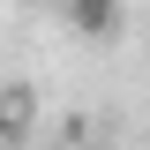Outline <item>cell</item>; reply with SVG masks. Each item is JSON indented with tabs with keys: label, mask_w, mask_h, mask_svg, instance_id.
I'll return each instance as SVG.
<instances>
[{
	"label": "cell",
	"mask_w": 150,
	"mask_h": 150,
	"mask_svg": "<svg viewBox=\"0 0 150 150\" xmlns=\"http://www.w3.org/2000/svg\"><path fill=\"white\" fill-rule=\"evenodd\" d=\"M60 15H68L75 38H120V23H128V0H60Z\"/></svg>",
	"instance_id": "1"
},
{
	"label": "cell",
	"mask_w": 150,
	"mask_h": 150,
	"mask_svg": "<svg viewBox=\"0 0 150 150\" xmlns=\"http://www.w3.org/2000/svg\"><path fill=\"white\" fill-rule=\"evenodd\" d=\"M30 135H38V90L0 83V143H30Z\"/></svg>",
	"instance_id": "2"
}]
</instances>
